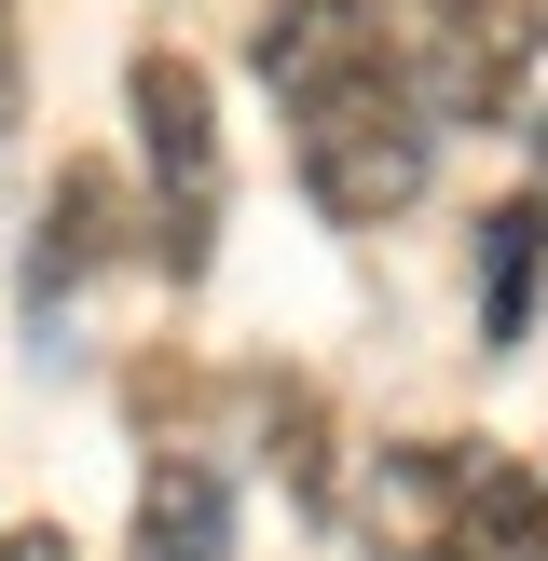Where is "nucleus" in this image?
I'll return each mask as SVG.
<instances>
[{
    "label": "nucleus",
    "instance_id": "1",
    "mask_svg": "<svg viewBox=\"0 0 548 561\" xmlns=\"http://www.w3.org/2000/svg\"><path fill=\"white\" fill-rule=\"evenodd\" d=\"M438 137L453 124L425 110L411 55H356V69H329V82L288 96V164H301V192H316V219H343V233H370V219H398L411 192H425Z\"/></svg>",
    "mask_w": 548,
    "mask_h": 561
},
{
    "label": "nucleus",
    "instance_id": "2",
    "mask_svg": "<svg viewBox=\"0 0 548 561\" xmlns=\"http://www.w3.org/2000/svg\"><path fill=\"white\" fill-rule=\"evenodd\" d=\"M370 520L411 561H548V480L493 453H398Z\"/></svg>",
    "mask_w": 548,
    "mask_h": 561
},
{
    "label": "nucleus",
    "instance_id": "3",
    "mask_svg": "<svg viewBox=\"0 0 548 561\" xmlns=\"http://www.w3.org/2000/svg\"><path fill=\"white\" fill-rule=\"evenodd\" d=\"M137 151H151V261L206 274V247H219V124H206V69L192 55H137Z\"/></svg>",
    "mask_w": 548,
    "mask_h": 561
},
{
    "label": "nucleus",
    "instance_id": "4",
    "mask_svg": "<svg viewBox=\"0 0 548 561\" xmlns=\"http://www.w3.org/2000/svg\"><path fill=\"white\" fill-rule=\"evenodd\" d=\"M548 42V0H411V82H425L438 124H507L521 82H535Z\"/></svg>",
    "mask_w": 548,
    "mask_h": 561
},
{
    "label": "nucleus",
    "instance_id": "5",
    "mask_svg": "<svg viewBox=\"0 0 548 561\" xmlns=\"http://www.w3.org/2000/svg\"><path fill=\"white\" fill-rule=\"evenodd\" d=\"M110 219H124V206H110V179H96V164H69V179H55V206H42V233H27V329H42V356L69 343V288L124 247Z\"/></svg>",
    "mask_w": 548,
    "mask_h": 561
},
{
    "label": "nucleus",
    "instance_id": "6",
    "mask_svg": "<svg viewBox=\"0 0 548 561\" xmlns=\"http://www.w3.org/2000/svg\"><path fill=\"white\" fill-rule=\"evenodd\" d=\"M247 55H261L274 96H301V82H329V69H356V55H384V14H370V0H274Z\"/></svg>",
    "mask_w": 548,
    "mask_h": 561
},
{
    "label": "nucleus",
    "instance_id": "7",
    "mask_svg": "<svg viewBox=\"0 0 548 561\" xmlns=\"http://www.w3.org/2000/svg\"><path fill=\"white\" fill-rule=\"evenodd\" d=\"M137 561H233V480L219 466H151V493H137Z\"/></svg>",
    "mask_w": 548,
    "mask_h": 561
},
{
    "label": "nucleus",
    "instance_id": "8",
    "mask_svg": "<svg viewBox=\"0 0 548 561\" xmlns=\"http://www.w3.org/2000/svg\"><path fill=\"white\" fill-rule=\"evenodd\" d=\"M535 288H548V206L521 192V206L480 219V343H521L535 329Z\"/></svg>",
    "mask_w": 548,
    "mask_h": 561
},
{
    "label": "nucleus",
    "instance_id": "9",
    "mask_svg": "<svg viewBox=\"0 0 548 561\" xmlns=\"http://www.w3.org/2000/svg\"><path fill=\"white\" fill-rule=\"evenodd\" d=\"M0 561H69V548H55V535H14V548H0Z\"/></svg>",
    "mask_w": 548,
    "mask_h": 561
}]
</instances>
